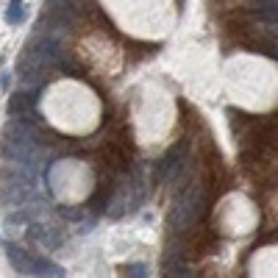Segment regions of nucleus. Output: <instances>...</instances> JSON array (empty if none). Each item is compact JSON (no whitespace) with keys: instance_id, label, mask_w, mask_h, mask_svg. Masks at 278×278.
Segmentation results:
<instances>
[{"instance_id":"1","label":"nucleus","mask_w":278,"mask_h":278,"mask_svg":"<svg viewBox=\"0 0 278 278\" xmlns=\"http://www.w3.org/2000/svg\"><path fill=\"white\" fill-rule=\"evenodd\" d=\"M100 156H103V162H106V167L117 170V173L128 170V153H125V148L117 145V142H106V145L100 148Z\"/></svg>"},{"instance_id":"2","label":"nucleus","mask_w":278,"mask_h":278,"mask_svg":"<svg viewBox=\"0 0 278 278\" xmlns=\"http://www.w3.org/2000/svg\"><path fill=\"white\" fill-rule=\"evenodd\" d=\"M20 17H23V9H20V3H14L12 12H9V20L14 23V20H20Z\"/></svg>"}]
</instances>
